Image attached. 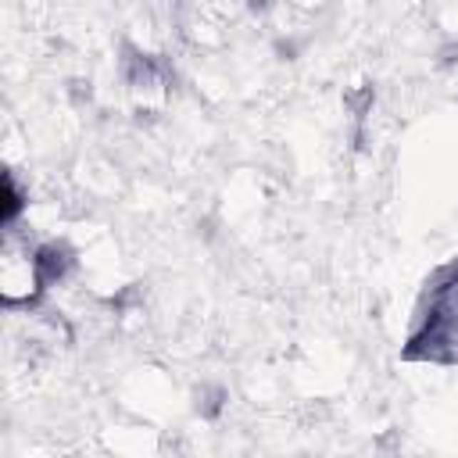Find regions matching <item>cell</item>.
I'll use <instances>...</instances> for the list:
<instances>
[{"label": "cell", "instance_id": "obj_1", "mask_svg": "<svg viewBox=\"0 0 458 458\" xmlns=\"http://www.w3.org/2000/svg\"><path fill=\"white\" fill-rule=\"evenodd\" d=\"M72 265H76V258H72V251L65 244H44L36 251V258H33V273H36L40 287H51V283L65 280L72 273Z\"/></svg>", "mask_w": 458, "mask_h": 458}, {"label": "cell", "instance_id": "obj_2", "mask_svg": "<svg viewBox=\"0 0 458 458\" xmlns=\"http://www.w3.org/2000/svg\"><path fill=\"white\" fill-rule=\"evenodd\" d=\"M222 397H225V394H222L218 387H211V390H197V412H200V415H208V419H211V415H218Z\"/></svg>", "mask_w": 458, "mask_h": 458}, {"label": "cell", "instance_id": "obj_3", "mask_svg": "<svg viewBox=\"0 0 458 458\" xmlns=\"http://www.w3.org/2000/svg\"><path fill=\"white\" fill-rule=\"evenodd\" d=\"M19 211H22V197H19V190H15L11 175H8V179H4V218L11 222Z\"/></svg>", "mask_w": 458, "mask_h": 458}, {"label": "cell", "instance_id": "obj_4", "mask_svg": "<svg viewBox=\"0 0 458 458\" xmlns=\"http://www.w3.org/2000/svg\"><path fill=\"white\" fill-rule=\"evenodd\" d=\"M248 8H251V15H265L273 8V0H248Z\"/></svg>", "mask_w": 458, "mask_h": 458}]
</instances>
